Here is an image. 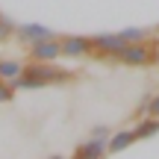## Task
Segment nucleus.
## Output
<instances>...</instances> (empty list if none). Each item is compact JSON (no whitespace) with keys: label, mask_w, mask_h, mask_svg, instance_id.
I'll list each match as a JSON object with an SVG mask.
<instances>
[{"label":"nucleus","mask_w":159,"mask_h":159,"mask_svg":"<svg viewBox=\"0 0 159 159\" xmlns=\"http://www.w3.org/2000/svg\"><path fill=\"white\" fill-rule=\"evenodd\" d=\"M74 80V71L71 68H59L56 62H24V71L18 80H12V89L21 91V89H44V85H59V83H68Z\"/></svg>","instance_id":"1"},{"label":"nucleus","mask_w":159,"mask_h":159,"mask_svg":"<svg viewBox=\"0 0 159 159\" xmlns=\"http://www.w3.org/2000/svg\"><path fill=\"white\" fill-rule=\"evenodd\" d=\"M121 65L127 68H153L159 65V44L156 41H130L121 53Z\"/></svg>","instance_id":"2"},{"label":"nucleus","mask_w":159,"mask_h":159,"mask_svg":"<svg viewBox=\"0 0 159 159\" xmlns=\"http://www.w3.org/2000/svg\"><path fill=\"white\" fill-rule=\"evenodd\" d=\"M94 41V59H106V62H121L127 41L121 39V33H97L91 35Z\"/></svg>","instance_id":"3"},{"label":"nucleus","mask_w":159,"mask_h":159,"mask_svg":"<svg viewBox=\"0 0 159 159\" xmlns=\"http://www.w3.org/2000/svg\"><path fill=\"white\" fill-rule=\"evenodd\" d=\"M62 41V59H94V41L91 35H59Z\"/></svg>","instance_id":"4"},{"label":"nucleus","mask_w":159,"mask_h":159,"mask_svg":"<svg viewBox=\"0 0 159 159\" xmlns=\"http://www.w3.org/2000/svg\"><path fill=\"white\" fill-rule=\"evenodd\" d=\"M27 50H30V59H35V62H59L62 59V41H59V35H53V39H41L35 44H30Z\"/></svg>","instance_id":"5"},{"label":"nucleus","mask_w":159,"mask_h":159,"mask_svg":"<svg viewBox=\"0 0 159 159\" xmlns=\"http://www.w3.org/2000/svg\"><path fill=\"white\" fill-rule=\"evenodd\" d=\"M53 30L50 27H44V24H15V39L21 41V44H35V41H41V39H53Z\"/></svg>","instance_id":"6"},{"label":"nucleus","mask_w":159,"mask_h":159,"mask_svg":"<svg viewBox=\"0 0 159 159\" xmlns=\"http://www.w3.org/2000/svg\"><path fill=\"white\" fill-rule=\"evenodd\" d=\"M109 153L106 142H97V139H89V142H83L80 148L74 150V156L71 159H103Z\"/></svg>","instance_id":"7"},{"label":"nucleus","mask_w":159,"mask_h":159,"mask_svg":"<svg viewBox=\"0 0 159 159\" xmlns=\"http://www.w3.org/2000/svg\"><path fill=\"white\" fill-rule=\"evenodd\" d=\"M133 142H139L136 133H133V127H124V130H118V133H112V136H109L106 148H109V153H121V150H127Z\"/></svg>","instance_id":"8"},{"label":"nucleus","mask_w":159,"mask_h":159,"mask_svg":"<svg viewBox=\"0 0 159 159\" xmlns=\"http://www.w3.org/2000/svg\"><path fill=\"white\" fill-rule=\"evenodd\" d=\"M133 133H136V139H150L159 133V118L153 115H142V118L133 124Z\"/></svg>","instance_id":"9"},{"label":"nucleus","mask_w":159,"mask_h":159,"mask_svg":"<svg viewBox=\"0 0 159 159\" xmlns=\"http://www.w3.org/2000/svg\"><path fill=\"white\" fill-rule=\"evenodd\" d=\"M24 71V62H18V59H0V80H6V83H12V80H18Z\"/></svg>","instance_id":"10"},{"label":"nucleus","mask_w":159,"mask_h":159,"mask_svg":"<svg viewBox=\"0 0 159 159\" xmlns=\"http://www.w3.org/2000/svg\"><path fill=\"white\" fill-rule=\"evenodd\" d=\"M9 39H15V21H9V18L0 12V44L9 41Z\"/></svg>","instance_id":"11"},{"label":"nucleus","mask_w":159,"mask_h":159,"mask_svg":"<svg viewBox=\"0 0 159 159\" xmlns=\"http://www.w3.org/2000/svg\"><path fill=\"white\" fill-rule=\"evenodd\" d=\"M150 30H142V27H130V30H121V39L130 44V41H144Z\"/></svg>","instance_id":"12"},{"label":"nucleus","mask_w":159,"mask_h":159,"mask_svg":"<svg viewBox=\"0 0 159 159\" xmlns=\"http://www.w3.org/2000/svg\"><path fill=\"white\" fill-rule=\"evenodd\" d=\"M12 100H15V89L6 80H0V103H12Z\"/></svg>","instance_id":"13"},{"label":"nucleus","mask_w":159,"mask_h":159,"mask_svg":"<svg viewBox=\"0 0 159 159\" xmlns=\"http://www.w3.org/2000/svg\"><path fill=\"white\" fill-rule=\"evenodd\" d=\"M109 136H112V130H109V127H94L89 139H97V142H109Z\"/></svg>","instance_id":"14"},{"label":"nucleus","mask_w":159,"mask_h":159,"mask_svg":"<svg viewBox=\"0 0 159 159\" xmlns=\"http://www.w3.org/2000/svg\"><path fill=\"white\" fill-rule=\"evenodd\" d=\"M148 115L159 118V94H153V97H150V109H148Z\"/></svg>","instance_id":"15"},{"label":"nucleus","mask_w":159,"mask_h":159,"mask_svg":"<svg viewBox=\"0 0 159 159\" xmlns=\"http://www.w3.org/2000/svg\"><path fill=\"white\" fill-rule=\"evenodd\" d=\"M50 159H65V156H50Z\"/></svg>","instance_id":"16"}]
</instances>
